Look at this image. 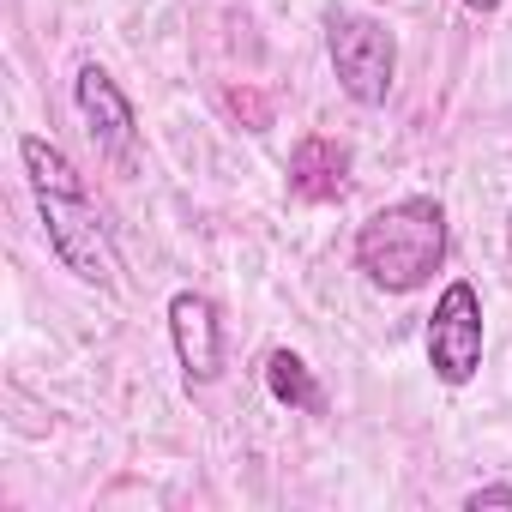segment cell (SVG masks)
<instances>
[{
    "instance_id": "6da1fadb",
    "label": "cell",
    "mask_w": 512,
    "mask_h": 512,
    "mask_svg": "<svg viewBox=\"0 0 512 512\" xmlns=\"http://www.w3.org/2000/svg\"><path fill=\"white\" fill-rule=\"evenodd\" d=\"M19 163H25V181H31V199L43 211V235H49V253L79 278V284H97V290H115L121 284V253L109 241V223L79 175V163L43 139V133H19Z\"/></svg>"
},
{
    "instance_id": "7a4b0ae2",
    "label": "cell",
    "mask_w": 512,
    "mask_h": 512,
    "mask_svg": "<svg viewBox=\"0 0 512 512\" xmlns=\"http://www.w3.org/2000/svg\"><path fill=\"white\" fill-rule=\"evenodd\" d=\"M446 266V205L428 193L392 199L380 205L362 229H356V272L374 290L410 296L422 290L434 272Z\"/></svg>"
},
{
    "instance_id": "3957f363",
    "label": "cell",
    "mask_w": 512,
    "mask_h": 512,
    "mask_svg": "<svg viewBox=\"0 0 512 512\" xmlns=\"http://www.w3.org/2000/svg\"><path fill=\"white\" fill-rule=\"evenodd\" d=\"M326 55L338 73V91L362 109H380L398 79V37L374 13H332L326 19Z\"/></svg>"
},
{
    "instance_id": "277c9868",
    "label": "cell",
    "mask_w": 512,
    "mask_h": 512,
    "mask_svg": "<svg viewBox=\"0 0 512 512\" xmlns=\"http://www.w3.org/2000/svg\"><path fill=\"white\" fill-rule=\"evenodd\" d=\"M428 368L440 386H470L482 368V296L470 278H452L428 314Z\"/></svg>"
},
{
    "instance_id": "5b68a950",
    "label": "cell",
    "mask_w": 512,
    "mask_h": 512,
    "mask_svg": "<svg viewBox=\"0 0 512 512\" xmlns=\"http://www.w3.org/2000/svg\"><path fill=\"white\" fill-rule=\"evenodd\" d=\"M169 344H175V362H181L187 386H211L223 374V320H217V302L199 296V290H175L169 296Z\"/></svg>"
},
{
    "instance_id": "8992f818",
    "label": "cell",
    "mask_w": 512,
    "mask_h": 512,
    "mask_svg": "<svg viewBox=\"0 0 512 512\" xmlns=\"http://www.w3.org/2000/svg\"><path fill=\"white\" fill-rule=\"evenodd\" d=\"M73 103H79V115H85V127H91V139H97V151L115 157V163H127L133 145H139V121H133L127 91H121L97 61H85V67L73 73Z\"/></svg>"
},
{
    "instance_id": "52a82bcc",
    "label": "cell",
    "mask_w": 512,
    "mask_h": 512,
    "mask_svg": "<svg viewBox=\"0 0 512 512\" xmlns=\"http://www.w3.org/2000/svg\"><path fill=\"white\" fill-rule=\"evenodd\" d=\"M290 193L308 199V205L344 199L350 193V145L344 139H326V133L296 139V151H290Z\"/></svg>"
},
{
    "instance_id": "ba28073f",
    "label": "cell",
    "mask_w": 512,
    "mask_h": 512,
    "mask_svg": "<svg viewBox=\"0 0 512 512\" xmlns=\"http://www.w3.org/2000/svg\"><path fill=\"white\" fill-rule=\"evenodd\" d=\"M266 386H272V398L284 410H308V416L326 410V398H320V386H314V374H308V362L296 350H272L266 356Z\"/></svg>"
},
{
    "instance_id": "9c48e42d",
    "label": "cell",
    "mask_w": 512,
    "mask_h": 512,
    "mask_svg": "<svg viewBox=\"0 0 512 512\" xmlns=\"http://www.w3.org/2000/svg\"><path fill=\"white\" fill-rule=\"evenodd\" d=\"M482 506H506L512 512V482H482L464 494V512H482Z\"/></svg>"
},
{
    "instance_id": "30bf717a",
    "label": "cell",
    "mask_w": 512,
    "mask_h": 512,
    "mask_svg": "<svg viewBox=\"0 0 512 512\" xmlns=\"http://www.w3.org/2000/svg\"><path fill=\"white\" fill-rule=\"evenodd\" d=\"M229 109H235V115H247V121H253V133H260V127L272 121V109H266L260 97H253V91H229Z\"/></svg>"
},
{
    "instance_id": "8fae6325",
    "label": "cell",
    "mask_w": 512,
    "mask_h": 512,
    "mask_svg": "<svg viewBox=\"0 0 512 512\" xmlns=\"http://www.w3.org/2000/svg\"><path fill=\"white\" fill-rule=\"evenodd\" d=\"M470 13H500V0H464Z\"/></svg>"
},
{
    "instance_id": "7c38bea8",
    "label": "cell",
    "mask_w": 512,
    "mask_h": 512,
    "mask_svg": "<svg viewBox=\"0 0 512 512\" xmlns=\"http://www.w3.org/2000/svg\"><path fill=\"white\" fill-rule=\"evenodd\" d=\"M506 253H512V211H506Z\"/></svg>"
}]
</instances>
